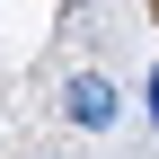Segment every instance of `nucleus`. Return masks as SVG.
Instances as JSON below:
<instances>
[{"label":"nucleus","instance_id":"obj_1","mask_svg":"<svg viewBox=\"0 0 159 159\" xmlns=\"http://www.w3.org/2000/svg\"><path fill=\"white\" fill-rule=\"evenodd\" d=\"M62 115H71L80 133H106V124H115V89H106L97 71H80L71 89H62Z\"/></svg>","mask_w":159,"mask_h":159},{"label":"nucleus","instance_id":"obj_2","mask_svg":"<svg viewBox=\"0 0 159 159\" xmlns=\"http://www.w3.org/2000/svg\"><path fill=\"white\" fill-rule=\"evenodd\" d=\"M150 124H159V71H150Z\"/></svg>","mask_w":159,"mask_h":159},{"label":"nucleus","instance_id":"obj_3","mask_svg":"<svg viewBox=\"0 0 159 159\" xmlns=\"http://www.w3.org/2000/svg\"><path fill=\"white\" fill-rule=\"evenodd\" d=\"M71 9H89V0H71Z\"/></svg>","mask_w":159,"mask_h":159}]
</instances>
